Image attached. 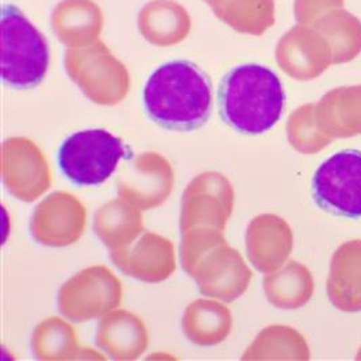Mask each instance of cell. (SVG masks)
Here are the masks:
<instances>
[{"instance_id":"8992f818","label":"cell","mask_w":361,"mask_h":361,"mask_svg":"<svg viewBox=\"0 0 361 361\" xmlns=\"http://www.w3.org/2000/svg\"><path fill=\"white\" fill-rule=\"evenodd\" d=\"M328 295L341 312H361V240L344 243L333 255Z\"/></svg>"},{"instance_id":"277c9868","label":"cell","mask_w":361,"mask_h":361,"mask_svg":"<svg viewBox=\"0 0 361 361\" xmlns=\"http://www.w3.org/2000/svg\"><path fill=\"white\" fill-rule=\"evenodd\" d=\"M132 152L113 133L90 129L66 137L59 148L57 163L68 180L79 187L100 185Z\"/></svg>"},{"instance_id":"5b68a950","label":"cell","mask_w":361,"mask_h":361,"mask_svg":"<svg viewBox=\"0 0 361 361\" xmlns=\"http://www.w3.org/2000/svg\"><path fill=\"white\" fill-rule=\"evenodd\" d=\"M312 195L324 212L361 218L360 150H340L319 165L312 176Z\"/></svg>"},{"instance_id":"9c48e42d","label":"cell","mask_w":361,"mask_h":361,"mask_svg":"<svg viewBox=\"0 0 361 361\" xmlns=\"http://www.w3.org/2000/svg\"><path fill=\"white\" fill-rule=\"evenodd\" d=\"M307 16L330 13L337 8H344L345 0H307Z\"/></svg>"},{"instance_id":"ba28073f","label":"cell","mask_w":361,"mask_h":361,"mask_svg":"<svg viewBox=\"0 0 361 361\" xmlns=\"http://www.w3.org/2000/svg\"><path fill=\"white\" fill-rule=\"evenodd\" d=\"M318 30L330 45L333 64H345L361 53V20L350 11L337 8L319 19Z\"/></svg>"},{"instance_id":"6da1fadb","label":"cell","mask_w":361,"mask_h":361,"mask_svg":"<svg viewBox=\"0 0 361 361\" xmlns=\"http://www.w3.org/2000/svg\"><path fill=\"white\" fill-rule=\"evenodd\" d=\"M142 102L156 125L172 132H194L212 115L213 85L197 64L169 61L149 76Z\"/></svg>"},{"instance_id":"7a4b0ae2","label":"cell","mask_w":361,"mask_h":361,"mask_svg":"<svg viewBox=\"0 0 361 361\" xmlns=\"http://www.w3.org/2000/svg\"><path fill=\"white\" fill-rule=\"evenodd\" d=\"M222 121L233 130L257 135L271 130L286 107V92L278 75L260 64L230 69L218 88Z\"/></svg>"},{"instance_id":"3957f363","label":"cell","mask_w":361,"mask_h":361,"mask_svg":"<svg viewBox=\"0 0 361 361\" xmlns=\"http://www.w3.org/2000/svg\"><path fill=\"white\" fill-rule=\"evenodd\" d=\"M1 78L14 90L39 85L49 66V48L44 38L14 4L1 7Z\"/></svg>"},{"instance_id":"52a82bcc","label":"cell","mask_w":361,"mask_h":361,"mask_svg":"<svg viewBox=\"0 0 361 361\" xmlns=\"http://www.w3.org/2000/svg\"><path fill=\"white\" fill-rule=\"evenodd\" d=\"M319 123L329 137L349 138L361 134V85L338 87L318 104Z\"/></svg>"}]
</instances>
